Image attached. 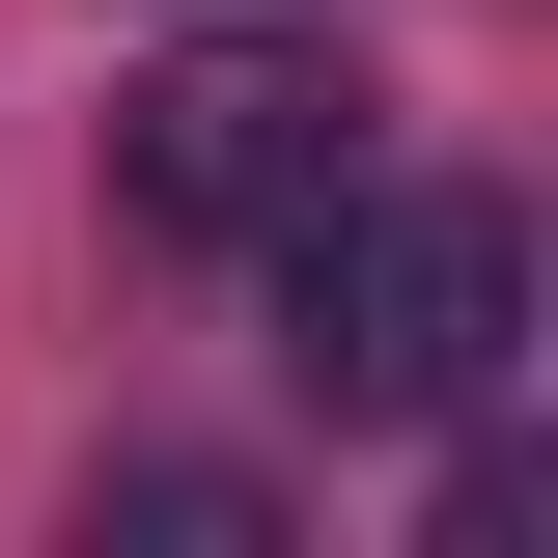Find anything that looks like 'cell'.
Returning a JSON list of instances; mask_svg holds the SVG:
<instances>
[{"label":"cell","mask_w":558,"mask_h":558,"mask_svg":"<svg viewBox=\"0 0 558 558\" xmlns=\"http://www.w3.org/2000/svg\"><path fill=\"white\" fill-rule=\"evenodd\" d=\"M279 363L336 418H502V363H531V223L447 196V168H336V196L279 223Z\"/></svg>","instance_id":"cell-1"},{"label":"cell","mask_w":558,"mask_h":558,"mask_svg":"<svg viewBox=\"0 0 558 558\" xmlns=\"http://www.w3.org/2000/svg\"><path fill=\"white\" fill-rule=\"evenodd\" d=\"M336 168H363V57H307V28H196L168 84H112V196L168 252H279Z\"/></svg>","instance_id":"cell-2"}]
</instances>
